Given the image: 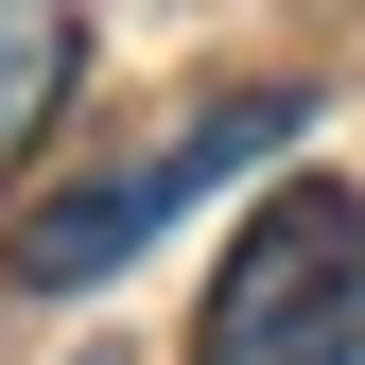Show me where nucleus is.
I'll return each mask as SVG.
<instances>
[{
  "label": "nucleus",
  "mask_w": 365,
  "mask_h": 365,
  "mask_svg": "<svg viewBox=\"0 0 365 365\" xmlns=\"http://www.w3.org/2000/svg\"><path fill=\"white\" fill-rule=\"evenodd\" d=\"M192 365H365V192L279 174L192 313Z\"/></svg>",
  "instance_id": "f257e3e1"
},
{
  "label": "nucleus",
  "mask_w": 365,
  "mask_h": 365,
  "mask_svg": "<svg viewBox=\"0 0 365 365\" xmlns=\"http://www.w3.org/2000/svg\"><path fill=\"white\" fill-rule=\"evenodd\" d=\"M296 122H313L296 87H226V105H209V122H174L157 157H105V174H70V192H35V209H18V244H0V279H18V296H87V279H122V261H140L192 192H226L244 157H279Z\"/></svg>",
  "instance_id": "f03ea898"
},
{
  "label": "nucleus",
  "mask_w": 365,
  "mask_h": 365,
  "mask_svg": "<svg viewBox=\"0 0 365 365\" xmlns=\"http://www.w3.org/2000/svg\"><path fill=\"white\" fill-rule=\"evenodd\" d=\"M70 70H87V18H70V0H0V174L70 122Z\"/></svg>",
  "instance_id": "7ed1b4c3"
}]
</instances>
